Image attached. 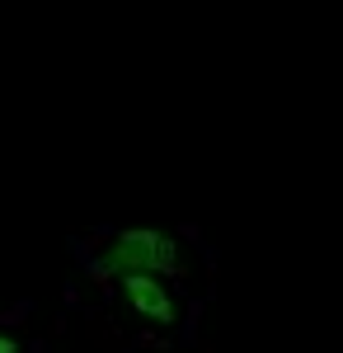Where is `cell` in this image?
I'll list each match as a JSON object with an SVG mask.
<instances>
[{"instance_id": "obj_1", "label": "cell", "mask_w": 343, "mask_h": 353, "mask_svg": "<svg viewBox=\"0 0 343 353\" xmlns=\"http://www.w3.org/2000/svg\"><path fill=\"white\" fill-rule=\"evenodd\" d=\"M174 241L160 231H123L113 250L104 254V269H118L123 278H156V273H174Z\"/></svg>"}, {"instance_id": "obj_2", "label": "cell", "mask_w": 343, "mask_h": 353, "mask_svg": "<svg viewBox=\"0 0 343 353\" xmlns=\"http://www.w3.org/2000/svg\"><path fill=\"white\" fill-rule=\"evenodd\" d=\"M123 288H127V301H132L136 316H146L156 325H169L174 321V301L165 292V283H156V278H127Z\"/></svg>"}, {"instance_id": "obj_3", "label": "cell", "mask_w": 343, "mask_h": 353, "mask_svg": "<svg viewBox=\"0 0 343 353\" xmlns=\"http://www.w3.org/2000/svg\"><path fill=\"white\" fill-rule=\"evenodd\" d=\"M0 353H14V339H5V334H0Z\"/></svg>"}]
</instances>
